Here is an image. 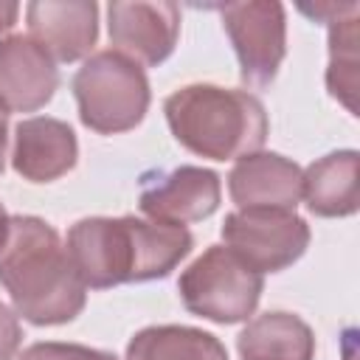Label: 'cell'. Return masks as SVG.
Segmentation results:
<instances>
[{
    "mask_svg": "<svg viewBox=\"0 0 360 360\" xmlns=\"http://www.w3.org/2000/svg\"><path fill=\"white\" fill-rule=\"evenodd\" d=\"M191 233L138 217H87L68 231V256L84 287L107 290L115 284L169 276L191 250Z\"/></svg>",
    "mask_w": 360,
    "mask_h": 360,
    "instance_id": "6da1fadb",
    "label": "cell"
},
{
    "mask_svg": "<svg viewBox=\"0 0 360 360\" xmlns=\"http://www.w3.org/2000/svg\"><path fill=\"white\" fill-rule=\"evenodd\" d=\"M0 284L8 292L14 312L37 326L68 323L87 301V287L59 233L31 214L8 217L0 242Z\"/></svg>",
    "mask_w": 360,
    "mask_h": 360,
    "instance_id": "7a4b0ae2",
    "label": "cell"
},
{
    "mask_svg": "<svg viewBox=\"0 0 360 360\" xmlns=\"http://www.w3.org/2000/svg\"><path fill=\"white\" fill-rule=\"evenodd\" d=\"M172 135L194 155L233 160L253 155L267 141L264 104L248 90L186 84L163 101Z\"/></svg>",
    "mask_w": 360,
    "mask_h": 360,
    "instance_id": "3957f363",
    "label": "cell"
},
{
    "mask_svg": "<svg viewBox=\"0 0 360 360\" xmlns=\"http://www.w3.org/2000/svg\"><path fill=\"white\" fill-rule=\"evenodd\" d=\"M73 96L84 127L115 135L138 127L149 110V82L138 62L118 51L90 53L73 76Z\"/></svg>",
    "mask_w": 360,
    "mask_h": 360,
    "instance_id": "277c9868",
    "label": "cell"
},
{
    "mask_svg": "<svg viewBox=\"0 0 360 360\" xmlns=\"http://www.w3.org/2000/svg\"><path fill=\"white\" fill-rule=\"evenodd\" d=\"M264 278L225 245H211L197 256L177 281L183 307L214 323L248 321L262 298Z\"/></svg>",
    "mask_w": 360,
    "mask_h": 360,
    "instance_id": "5b68a950",
    "label": "cell"
},
{
    "mask_svg": "<svg viewBox=\"0 0 360 360\" xmlns=\"http://www.w3.org/2000/svg\"><path fill=\"white\" fill-rule=\"evenodd\" d=\"M222 239L256 273H278L304 256L309 225L295 211H231Z\"/></svg>",
    "mask_w": 360,
    "mask_h": 360,
    "instance_id": "8992f818",
    "label": "cell"
},
{
    "mask_svg": "<svg viewBox=\"0 0 360 360\" xmlns=\"http://www.w3.org/2000/svg\"><path fill=\"white\" fill-rule=\"evenodd\" d=\"M222 25L239 59V73L250 87H267L287 53V17L276 0L228 3L219 8Z\"/></svg>",
    "mask_w": 360,
    "mask_h": 360,
    "instance_id": "52a82bcc",
    "label": "cell"
},
{
    "mask_svg": "<svg viewBox=\"0 0 360 360\" xmlns=\"http://www.w3.org/2000/svg\"><path fill=\"white\" fill-rule=\"evenodd\" d=\"M107 25L112 51L138 65H160L177 45L180 8L166 0H115L107 6Z\"/></svg>",
    "mask_w": 360,
    "mask_h": 360,
    "instance_id": "ba28073f",
    "label": "cell"
},
{
    "mask_svg": "<svg viewBox=\"0 0 360 360\" xmlns=\"http://www.w3.org/2000/svg\"><path fill=\"white\" fill-rule=\"evenodd\" d=\"M219 174L202 166H177L155 180L143 183L138 208L166 225H186L211 217L219 205Z\"/></svg>",
    "mask_w": 360,
    "mask_h": 360,
    "instance_id": "9c48e42d",
    "label": "cell"
},
{
    "mask_svg": "<svg viewBox=\"0 0 360 360\" xmlns=\"http://www.w3.org/2000/svg\"><path fill=\"white\" fill-rule=\"evenodd\" d=\"M59 87L56 62L28 37L0 39V112H34L45 107Z\"/></svg>",
    "mask_w": 360,
    "mask_h": 360,
    "instance_id": "30bf717a",
    "label": "cell"
},
{
    "mask_svg": "<svg viewBox=\"0 0 360 360\" xmlns=\"http://www.w3.org/2000/svg\"><path fill=\"white\" fill-rule=\"evenodd\" d=\"M28 37L59 62H76L98 39V6L93 0H37L25 6Z\"/></svg>",
    "mask_w": 360,
    "mask_h": 360,
    "instance_id": "8fae6325",
    "label": "cell"
},
{
    "mask_svg": "<svg viewBox=\"0 0 360 360\" xmlns=\"http://www.w3.org/2000/svg\"><path fill=\"white\" fill-rule=\"evenodd\" d=\"M236 211H295L301 200V166L276 152H253L228 174Z\"/></svg>",
    "mask_w": 360,
    "mask_h": 360,
    "instance_id": "7c38bea8",
    "label": "cell"
},
{
    "mask_svg": "<svg viewBox=\"0 0 360 360\" xmlns=\"http://www.w3.org/2000/svg\"><path fill=\"white\" fill-rule=\"evenodd\" d=\"M76 158L79 143L70 124L51 115H34L14 127L11 163L20 177L31 183H51L68 174L76 166Z\"/></svg>",
    "mask_w": 360,
    "mask_h": 360,
    "instance_id": "4fadbf2b",
    "label": "cell"
},
{
    "mask_svg": "<svg viewBox=\"0 0 360 360\" xmlns=\"http://www.w3.org/2000/svg\"><path fill=\"white\" fill-rule=\"evenodd\" d=\"M360 155L354 149L329 152L301 172V197L315 217H349L360 205Z\"/></svg>",
    "mask_w": 360,
    "mask_h": 360,
    "instance_id": "5bb4252c",
    "label": "cell"
},
{
    "mask_svg": "<svg viewBox=\"0 0 360 360\" xmlns=\"http://www.w3.org/2000/svg\"><path fill=\"white\" fill-rule=\"evenodd\" d=\"M242 360H312L315 335L292 312H264L239 332Z\"/></svg>",
    "mask_w": 360,
    "mask_h": 360,
    "instance_id": "9a60e30c",
    "label": "cell"
},
{
    "mask_svg": "<svg viewBox=\"0 0 360 360\" xmlns=\"http://www.w3.org/2000/svg\"><path fill=\"white\" fill-rule=\"evenodd\" d=\"M127 360H228L225 346L194 326H146L127 343Z\"/></svg>",
    "mask_w": 360,
    "mask_h": 360,
    "instance_id": "2e32d148",
    "label": "cell"
},
{
    "mask_svg": "<svg viewBox=\"0 0 360 360\" xmlns=\"http://www.w3.org/2000/svg\"><path fill=\"white\" fill-rule=\"evenodd\" d=\"M357 11L360 8L329 22L326 87L335 98H340L349 107V112L357 110V104H354V93H357Z\"/></svg>",
    "mask_w": 360,
    "mask_h": 360,
    "instance_id": "e0dca14e",
    "label": "cell"
},
{
    "mask_svg": "<svg viewBox=\"0 0 360 360\" xmlns=\"http://www.w3.org/2000/svg\"><path fill=\"white\" fill-rule=\"evenodd\" d=\"M17 360H118L110 352L101 349H90L82 343H56V340H45V343H34L28 346Z\"/></svg>",
    "mask_w": 360,
    "mask_h": 360,
    "instance_id": "ac0fdd59",
    "label": "cell"
},
{
    "mask_svg": "<svg viewBox=\"0 0 360 360\" xmlns=\"http://www.w3.org/2000/svg\"><path fill=\"white\" fill-rule=\"evenodd\" d=\"M20 343H22L20 318L8 304L0 301V360H14Z\"/></svg>",
    "mask_w": 360,
    "mask_h": 360,
    "instance_id": "d6986e66",
    "label": "cell"
},
{
    "mask_svg": "<svg viewBox=\"0 0 360 360\" xmlns=\"http://www.w3.org/2000/svg\"><path fill=\"white\" fill-rule=\"evenodd\" d=\"M17 14H20V6H17V3L0 0V34H6V31L17 22Z\"/></svg>",
    "mask_w": 360,
    "mask_h": 360,
    "instance_id": "ffe728a7",
    "label": "cell"
},
{
    "mask_svg": "<svg viewBox=\"0 0 360 360\" xmlns=\"http://www.w3.org/2000/svg\"><path fill=\"white\" fill-rule=\"evenodd\" d=\"M6 143H8V124H6V115L0 112V174L6 166Z\"/></svg>",
    "mask_w": 360,
    "mask_h": 360,
    "instance_id": "44dd1931",
    "label": "cell"
},
{
    "mask_svg": "<svg viewBox=\"0 0 360 360\" xmlns=\"http://www.w3.org/2000/svg\"><path fill=\"white\" fill-rule=\"evenodd\" d=\"M6 225H8V214H6L3 205H0V242H3V236H6Z\"/></svg>",
    "mask_w": 360,
    "mask_h": 360,
    "instance_id": "7402d4cb",
    "label": "cell"
}]
</instances>
